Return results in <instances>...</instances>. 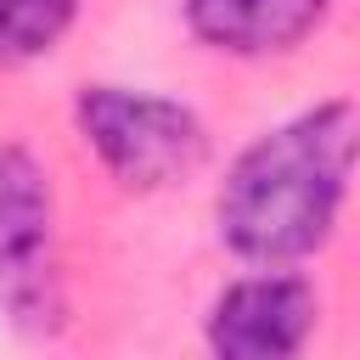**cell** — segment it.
<instances>
[{
	"label": "cell",
	"mask_w": 360,
	"mask_h": 360,
	"mask_svg": "<svg viewBox=\"0 0 360 360\" xmlns=\"http://www.w3.org/2000/svg\"><path fill=\"white\" fill-rule=\"evenodd\" d=\"M360 163V112L321 101L259 135L219 186V236L253 264H292L315 253L343 208Z\"/></svg>",
	"instance_id": "1"
},
{
	"label": "cell",
	"mask_w": 360,
	"mask_h": 360,
	"mask_svg": "<svg viewBox=\"0 0 360 360\" xmlns=\"http://www.w3.org/2000/svg\"><path fill=\"white\" fill-rule=\"evenodd\" d=\"M73 112H79V135L107 163V174L135 191H158L180 174H191L208 146L191 107H180L169 96H146V90L90 84V90H79Z\"/></svg>",
	"instance_id": "2"
},
{
	"label": "cell",
	"mask_w": 360,
	"mask_h": 360,
	"mask_svg": "<svg viewBox=\"0 0 360 360\" xmlns=\"http://www.w3.org/2000/svg\"><path fill=\"white\" fill-rule=\"evenodd\" d=\"M315 332V287L287 270L231 281L208 315L214 360H298Z\"/></svg>",
	"instance_id": "3"
},
{
	"label": "cell",
	"mask_w": 360,
	"mask_h": 360,
	"mask_svg": "<svg viewBox=\"0 0 360 360\" xmlns=\"http://www.w3.org/2000/svg\"><path fill=\"white\" fill-rule=\"evenodd\" d=\"M326 17V0H186V22L202 45L236 56H270L304 45Z\"/></svg>",
	"instance_id": "4"
},
{
	"label": "cell",
	"mask_w": 360,
	"mask_h": 360,
	"mask_svg": "<svg viewBox=\"0 0 360 360\" xmlns=\"http://www.w3.org/2000/svg\"><path fill=\"white\" fill-rule=\"evenodd\" d=\"M51 231V191L28 152H0V270H17L39 253Z\"/></svg>",
	"instance_id": "5"
},
{
	"label": "cell",
	"mask_w": 360,
	"mask_h": 360,
	"mask_svg": "<svg viewBox=\"0 0 360 360\" xmlns=\"http://www.w3.org/2000/svg\"><path fill=\"white\" fill-rule=\"evenodd\" d=\"M73 0H0V68L56 51V39L73 28Z\"/></svg>",
	"instance_id": "6"
}]
</instances>
